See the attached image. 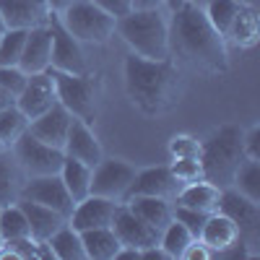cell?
Segmentation results:
<instances>
[{
    "instance_id": "cell-1",
    "label": "cell",
    "mask_w": 260,
    "mask_h": 260,
    "mask_svg": "<svg viewBox=\"0 0 260 260\" xmlns=\"http://www.w3.org/2000/svg\"><path fill=\"white\" fill-rule=\"evenodd\" d=\"M169 57H180L208 73H224L229 68L226 39L211 26V21L198 6L190 3L172 11Z\"/></svg>"
},
{
    "instance_id": "cell-2",
    "label": "cell",
    "mask_w": 260,
    "mask_h": 260,
    "mask_svg": "<svg viewBox=\"0 0 260 260\" xmlns=\"http://www.w3.org/2000/svg\"><path fill=\"white\" fill-rule=\"evenodd\" d=\"M172 57L148 60L141 55L125 57V91L143 115H164L180 102L182 81Z\"/></svg>"
},
{
    "instance_id": "cell-3",
    "label": "cell",
    "mask_w": 260,
    "mask_h": 260,
    "mask_svg": "<svg viewBox=\"0 0 260 260\" xmlns=\"http://www.w3.org/2000/svg\"><path fill=\"white\" fill-rule=\"evenodd\" d=\"M242 133L240 125H221L213 130L211 138L203 141L201 146V164H203V180L213 182L216 187H232L237 169L242 167L245 146H242Z\"/></svg>"
},
{
    "instance_id": "cell-4",
    "label": "cell",
    "mask_w": 260,
    "mask_h": 260,
    "mask_svg": "<svg viewBox=\"0 0 260 260\" xmlns=\"http://www.w3.org/2000/svg\"><path fill=\"white\" fill-rule=\"evenodd\" d=\"M115 31L125 39L133 55L148 60L169 57V21L161 16V8L130 11L115 21Z\"/></svg>"
},
{
    "instance_id": "cell-5",
    "label": "cell",
    "mask_w": 260,
    "mask_h": 260,
    "mask_svg": "<svg viewBox=\"0 0 260 260\" xmlns=\"http://www.w3.org/2000/svg\"><path fill=\"white\" fill-rule=\"evenodd\" d=\"M50 73H52V81H55L57 102L76 120H83V122L91 125L99 115V94H102L99 76H94L91 71L73 76V73H60V71H52V68H50Z\"/></svg>"
},
{
    "instance_id": "cell-6",
    "label": "cell",
    "mask_w": 260,
    "mask_h": 260,
    "mask_svg": "<svg viewBox=\"0 0 260 260\" xmlns=\"http://www.w3.org/2000/svg\"><path fill=\"white\" fill-rule=\"evenodd\" d=\"M57 18L71 37H76L78 42H89V45H104L115 34V18L94 6L91 0H76L73 6L57 13Z\"/></svg>"
},
{
    "instance_id": "cell-7",
    "label": "cell",
    "mask_w": 260,
    "mask_h": 260,
    "mask_svg": "<svg viewBox=\"0 0 260 260\" xmlns=\"http://www.w3.org/2000/svg\"><path fill=\"white\" fill-rule=\"evenodd\" d=\"M13 156L18 159L21 169L26 172V177H42V175H60V167L65 161L62 148H55L50 143H42L34 138L29 130L21 136L13 146Z\"/></svg>"
},
{
    "instance_id": "cell-8",
    "label": "cell",
    "mask_w": 260,
    "mask_h": 260,
    "mask_svg": "<svg viewBox=\"0 0 260 260\" xmlns=\"http://www.w3.org/2000/svg\"><path fill=\"white\" fill-rule=\"evenodd\" d=\"M136 167L125 159H102L91 169V195L125 203L136 180Z\"/></svg>"
},
{
    "instance_id": "cell-9",
    "label": "cell",
    "mask_w": 260,
    "mask_h": 260,
    "mask_svg": "<svg viewBox=\"0 0 260 260\" xmlns=\"http://www.w3.org/2000/svg\"><path fill=\"white\" fill-rule=\"evenodd\" d=\"M47 24H50V31H52L50 68H52V71H60V73H73V76L89 73V65H86V57H83V50H81V42H78L76 37L68 34V29L60 24L57 13H50Z\"/></svg>"
},
{
    "instance_id": "cell-10",
    "label": "cell",
    "mask_w": 260,
    "mask_h": 260,
    "mask_svg": "<svg viewBox=\"0 0 260 260\" xmlns=\"http://www.w3.org/2000/svg\"><path fill=\"white\" fill-rule=\"evenodd\" d=\"M21 198L26 201H34L39 206H47L57 213H62L65 219L73 213V206L76 201L71 198V192L65 190L60 175H42V177H29L26 185H24V192H21Z\"/></svg>"
},
{
    "instance_id": "cell-11",
    "label": "cell",
    "mask_w": 260,
    "mask_h": 260,
    "mask_svg": "<svg viewBox=\"0 0 260 260\" xmlns=\"http://www.w3.org/2000/svg\"><path fill=\"white\" fill-rule=\"evenodd\" d=\"M112 232L117 234L122 247H136V250H146L151 245H159V234H161L154 226H148L143 219H138L125 203L117 206V213L112 219Z\"/></svg>"
},
{
    "instance_id": "cell-12",
    "label": "cell",
    "mask_w": 260,
    "mask_h": 260,
    "mask_svg": "<svg viewBox=\"0 0 260 260\" xmlns=\"http://www.w3.org/2000/svg\"><path fill=\"white\" fill-rule=\"evenodd\" d=\"M57 102V94H55V81H52V73L45 71V73H31L26 78V86L24 91L16 96V107L24 112L29 120L39 117L42 112H47L50 107Z\"/></svg>"
},
{
    "instance_id": "cell-13",
    "label": "cell",
    "mask_w": 260,
    "mask_h": 260,
    "mask_svg": "<svg viewBox=\"0 0 260 260\" xmlns=\"http://www.w3.org/2000/svg\"><path fill=\"white\" fill-rule=\"evenodd\" d=\"M117 201L102 198V195H86L83 201L73 206V213L68 216V224L76 232L86 229H99V226H112V219L117 213Z\"/></svg>"
},
{
    "instance_id": "cell-14",
    "label": "cell",
    "mask_w": 260,
    "mask_h": 260,
    "mask_svg": "<svg viewBox=\"0 0 260 260\" xmlns=\"http://www.w3.org/2000/svg\"><path fill=\"white\" fill-rule=\"evenodd\" d=\"M62 154L68 156V159H76V161L89 164L91 169L104 159L102 143H99V138L94 136L91 125L83 122V120H76V117H73V122H71V127H68V136H65Z\"/></svg>"
},
{
    "instance_id": "cell-15",
    "label": "cell",
    "mask_w": 260,
    "mask_h": 260,
    "mask_svg": "<svg viewBox=\"0 0 260 260\" xmlns=\"http://www.w3.org/2000/svg\"><path fill=\"white\" fill-rule=\"evenodd\" d=\"M219 211L226 213L229 219L240 226V234H242V237H255V234H257V226H260V203L245 198L240 190L224 187V190H221Z\"/></svg>"
},
{
    "instance_id": "cell-16",
    "label": "cell",
    "mask_w": 260,
    "mask_h": 260,
    "mask_svg": "<svg viewBox=\"0 0 260 260\" xmlns=\"http://www.w3.org/2000/svg\"><path fill=\"white\" fill-rule=\"evenodd\" d=\"M50 52H52V31H50V24L31 26L26 31V42H24V52H21L18 68L24 71L26 76L45 73V71H50Z\"/></svg>"
},
{
    "instance_id": "cell-17",
    "label": "cell",
    "mask_w": 260,
    "mask_h": 260,
    "mask_svg": "<svg viewBox=\"0 0 260 260\" xmlns=\"http://www.w3.org/2000/svg\"><path fill=\"white\" fill-rule=\"evenodd\" d=\"M180 190L182 185L175 180L169 167H148V169L136 172V180H133L127 198H133V195H151V198H164V201L175 203Z\"/></svg>"
},
{
    "instance_id": "cell-18",
    "label": "cell",
    "mask_w": 260,
    "mask_h": 260,
    "mask_svg": "<svg viewBox=\"0 0 260 260\" xmlns=\"http://www.w3.org/2000/svg\"><path fill=\"white\" fill-rule=\"evenodd\" d=\"M71 122H73V115L65 110L60 102H55L47 112H42L39 117L29 120V127L26 130H29L34 138H39L42 143H50L55 148H62Z\"/></svg>"
},
{
    "instance_id": "cell-19",
    "label": "cell",
    "mask_w": 260,
    "mask_h": 260,
    "mask_svg": "<svg viewBox=\"0 0 260 260\" xmlns=\"http://www.w3.org/2000/svg\"><path fill=\"white\" fill-rule=\"evenodd\" d=\"M0 16L8 29L42 26L50 18L47 0H0Z\"/></svg>"
},
{
    "instance_id": "cell-20",
    "label": "cell",
    "mask_w": 260,
    "mask_h": 260,
    "mask_svg": "<svg viewBox=\"0 0 260 260\" xmlns=\"http://www.w3.org/2000/svg\"><path fill=\"white\" fill-rule=\"evenodd\" d=\"M201 242L213 252V257L219 255V252H224L226 247H232L234 242H240L242 240V234H240V226H237L226 213H221V211H216V213H211V216H206V224H203V229H201Z\"/></svg>"
},
{
    "instance_id": "cell-21",
    "label": "cell",
    "mask_w": 260,
    "mask_h": 260,
    "mask_svg": "<svg viewBox=\"0 0 260 260\" xmlns=\"http://www.w3.org/2000/svg\"><path fill=\"white\" fill-rule=\"evenodd\" d=\"M177 206H185V208H192L198 213H216L219 211V203H221V187H216L213 182L208 180H198V182H190V185H182V190L177 192L175 198Z\"/></svg>"
},
{
    "instance_id": "cell-22",
    "label": "cell",
    "mask_w": 260,
    "mask_h": 260,
    "mask_svg": "<svg viewBox=\"0 0 260 260\" xmlns=\"http://www.w3.org/2000/svg\"><path fill=\"white\" fill-rule=\"evenodd\" d=\"M18 206L24 208L26 221H29V232H31V237H34L37 242H47L60 226L68 224V219H65L62 213H57V211H52V208H47V206H39V203H34V201L21 198Z\"/></svg>"
},
{
    "instance_id": "cell-23",
    "label": "cell",
    "mask_w": 260,
    "mask_h": 260,
    "mask_svg": "<svg viewBox=\"0 0 260 260\" xmlns=\"http://www.w3.org/2000/svg\"><path fill=\"white\" fill-rule=\"evenodd\" d=\"M26 172L21 169L18 159L11 148L0 151V206H11L21 201V192L26 185Z\"/></svg>"
},
{
    "instance_id": "cell-24",
    "label": "cell",
    "mask_w": 260,
    "mask_h": 260,
    "mask_svg": "<svg viewBox=\"0 0 260 260\" xmlns=\"http://www.w3.org/2000/svg\"><path fill=\"white\" fill-rule=\"evenodd\" d=\"M125 206L133 211L138 219H143L148 226H154L156 232H164L167 224L175 219V203L164 198H151V195H133L127 198Z\"/></svg>"
},
{
    "instance_id": "cell-25",
    "label": "cell",
    "mask_w": 260,
    "mask_h": 260,
    "mask_svg": "<svg viewBox=\"0 0 260 260\" xmlns=\"http://www.w3.org/2000/svg\"><path fill=\"white\" fill-rule=\"evenodd\" d=\"M226 39L234 42L240 50H250V47L257 45V39H260V13H257L255 6L240 0V8H237V13H234V21L229 26Z\"/></svg>"
},
{
    "instance_id": "cell-26",
    "label": "cell",
    "mask_w": 260,
    "mask_h": 260,
    "mask_svg": "<svg viewBox=\"0 0 260 260\" xmlns=\"http://www.w3.org/2000/svg\"><path fill=\"white\" fill-rule=\"evenodd\" d=\"M81 242L86 260H115L120 252V240L112 232V226H99V229H86L81 232Z\"/></svg>"
},
{
    "instance_id": "cell-27",
    "label": "cell",
    "mask_w": 260,
    "mask_h": 260,
    "mask_svg": "<svg viewBox=\"0 0 260 260\" xmlns=\"http://www.w3.org/2000/svg\"><path fill=\"white\" fill-rule=\"evenodd\" d=\"M60 180L76 203L83 201L86 195H91V167L89 164L65 156V161L60 167Z\"/></svg>"
},
{
    "instance_id": "cell-28",
    "label": "cell",
    "mask_w": 260,
    "mask_h": 260,
    "mask_svg": "<svg viewBox=\"0 0 260 260\" xmlns=\"http://www.w3.org/2000/svg\"><path fill=\"white\" fill-rule=\"evenodd\" d=\"M47 247H50L52 257H57V260H86L83 242H81V232H76L71 224L60 226L47 240Z\"/></svg>"
},
{
    "instance_id": "cell-29",
    "label": "cell",
    "mask_w": 260,
    "mask_h": 260,
    "mask_svg": "<svg viewBox=\"0 0 260 260\" xmlns=\"http://www.w3.org/2000/svg\"><path fill=\"white\" fill-rule=\"evenodd\" d=\"M0 234H3V242L21 240V237H31L26 213H24V208H21L18 203L0 206Z\"/></svg>"
},
{
    "instance_id": "cell-30",
    "label": "cell",
    "mask_w": 260,
    "mask_h": 260,
    "mask_svg": "<svg viewBox=\"0 0 260 260\" xmlns=\"http://www.w3.org/2000/svg\"><path fill=\"white\" fill-rule=\"evenodd\" d=\"M192 240H195L192 232L185 224H180L177 219H172L167 224V229L159 234V247L167 252V257H182Z\"/></svg>"
},
{
    "instance_id": "cell-31",
    "label": "cell",
    "mask_w": 260,
    "mask_h": 260,
    "mask_svg": "<svg viewBox=\"0 0 260 260\" xmlns=\"http://www.w3.org/2000/svg\"><path fill=\"white\" fill-rule=\"evenodd\" d=\"M26 127H29V117L21 112L16 104L0 110V141H3L6 148H11L21 136H24Z\"/></svg>"
},
{
    "instance_id": "cell-32",
    "label": "cell",
    "mask_w": 260,
    "mask_h": 260,
    "mask_svg": "<svg viewBox=\"0 0 260 260\" xmlns=\"http://www.w3.org/2000/svg\"><path fill=\"white\" fill-rule=\"evenodd\" d=\"M232 187H234V190H240L245 198L260 203V161H255V159H245L242 167L237 169Z\"/></svg>"
},
{
    "instance_id": "cell-33",
    "label": "cell",
    "mask_w": 260,
    "mask_h": 260,
    "mask_svg": "<svg viewBox=\"0 0 260 260\" xmlns=\"http://www.w3.org/2000/svg\"><path fill=\"white\" fill-rule=\"evenodd\" d=\"M237 8H240V0H211L208 8H206L203 13H206V18L211 21V26H213L216 31H219V34L226 39Z\"/></svg>"
},
{
    "instance_id": "cell-34",
    "label": "cell",
    "mask_w": 260,
    "mask_h": 260,
    "mask_svg": "<svg viewBox=\"0 0 260 260\" xmlns=\"http://www.w3.org/2000/svg\"><path fill=\"white\" fill-rule=\"evenodd\" d=\"M26 31L29 29H6L3 34H0V65H3V68L18 65L21 52H24Z\"/></svg>"
},
{
    "instance_id": "cell-35",
    "label": "cell",
    "mask_w": 260,
    "mask_h": 260,
    "mask_svg": "<svg viewBox=\"0 0 260 260\" xmlns=\"http://www.w3.org/2000/svg\"><path fill=\"white\" fill-rule=\"evenodd\" d=\"M169 172L175 175V180H177L180 185H190V182L203 180V164H201V159H192V156L172 159Z\"/></svg>"
},
{
    "instance_id": "cell-36",
    "label": "cell",
    "mask_w": 260,
    "mask_h": 260,
    "mask_svg": "<svg viewBox=\"0 0 260 260\" xmlns=\"http://www.w3.org/2000/svg\"><path fill=\"white\" fill-rule=\"evenodd\" d=\"M201 141L195 136H187V133H177L169 138V156L172 159H185V156H192V159H201Z\"/></svg>"
},
{
    "instance_id": "cell-37",
    "label": "cell",
    "mask_w": 260,
    "mask_h": 260,
    "mask_svg": "<svg viewBox=\"0 0 260 260\" xmlns=\"http://www.w3.org/2000/svg\"><path fill=\"white\" fill-rule=\"evenodd\" d=\"M26 73L18 68V65H11V68H3V65H0V86H3V89L16 99L21 91H24V86H26Z\"/></svg>"
},
{
    "instance_id": "cell-38",
    "label": "cell",
    "mask_w": 260,
    "mask_h": 260,
    "mask_svg": "<svg viewBox=\"0 0 260 260\" xmlns=\"http://www.w3.org/2000/svg\"><path fill=\"white\" fill-rule=\"evenodd\" d=\"M175 219L180 224H185L192 232V237H198L201 229H203V224H206V213H198V211H192V208H185V206H177L175 203Z\"/></svg>"
},
{
    "instance_id": "cell-39",
    "label": "cell",
    "mask_w": 260,
    "mask_h": 260,
    "mask_svg": "<svg viewBox=\"0 0 260 260\" xmlns=\"http://www.w3.org/2000/svg\"><path fill=\"white\" fill-rule=\"evenodd\" d=\"M242 146H245V156L247 159L260 161V125L257 122L242 133Z\"/></svg>"
},
{
    "instance_id": "cell-40",
    "label": "cell",
    "mask_w": 260,
    "mask_h": 260,
    "mask_svg": "<svg viewBox=\"0 0 260 260\" xmlns=\"http://www.w3.org/2000/svg\"><path fill=\"white\" fill-rule=\"evenodd\" d=\"M91 3L99 6L104 13H110L115 21L122 18V16H127L130 11H133V3H130V0H91Z\"/></svg>"
},
{
    "instance_id": "cell-41",
    "label": "cell",
    "mask_w": 260,
    "mask_h": 260,
    "mask_svg": "<svg viewBox=\"0 0 260 260\" xmlns=\"http://www.w3.org/2000/svg\"><path fill=\"white\" fill-rule=\"evenodd\" d=\"M182 257H185V260H208V257H213V252L201 242V237H195V240L187 245V250H185Z\"/></svg>"
},
{
    "instance_id": "cell-42",
    "label": "cell",
    "mask_w": 260,
    "mask_h": 260,
    "mask_svg": "<svg viewBox=\"0 0 260 260\" xmlns=\"http://www.w3.org/2000/svg\"><path fill=\"white\" fill-rule=\"evenodd\" d=\"M133 11H151V8H164V0H130Z\"/></svg>"
},
{
    "instance_id": "cell-43",
    "label": "cell",
    "mask_w": 260,
    "mask_h": 260,
    "mask_svg": "<svg viewBox=\"0 0 260 260\" xmlns=\"http://www.w3.org/2000/svg\"><path fill=\"white\" fill-rule=\"evenodd\" d=\"M76 0H47V8H50V13H62L68 6H73Z\"/></svg>"
},
{
    "instance_id": "cell-44",
    "label": "cell",
    "mask_w": 260,
    "mask_h": 260,
    "mask_svg": "<svg viewBox=\"0 0 260 260\" xmlns=\"http://www.w3.org/2000/svg\"><path fill=\"white\" fill-rule=\"evenodd\" d=\"M11 104H16V99L3 89V86H0V110H6V107H11Z\"/></svg>"
},
{
    "instance_id": "cell-45",
    "label": "cell",
    "mask_w": 260,
    "mask_h": 260,
    "mask_svg": "<svg viewBox=\"0 0 260 260\" xmlns=\"http://www.w3.org/2000/svg\"><path fill=\"white\" fill-rule=\"evenodd\" d=\"M187 3V0H164V6L169 8V11H177V8H182Z\"/></svg>"
},
{
    "instance_id": "cell-46",
    "label": "cell",
    "mask_w": 260,
    "mask_h": 260,
    "mask_svg": "<svg viewBox=\"0 0 260 260\" xmlns=\"http://www.w3.org/2000/svg\"><path fill=\"white\" fill-rule=\"evenodd\" d=\"M6 29H8V26H6V21H3V16H0V34H3Z\"/></svg>"
},
{
    "instance_id": "cell-47",
    "label": "cell",
    "mask_w": 260,
    "mask_h": 260,
    "mask_svg": "<svg viewBox=\"0 0 260 260\" xmlns=\"http://www.w3.org/2000/svg\"><path fill=\"white\" fill-rule=\"evenodd\" d=\"M0 247H3V234H0Z\"/></svg>"
},
{
    "instance_id": "cell-48",
    "label": "cell",
    "mask_w": 260,
    "mask_h": 260,
    "mask_svg": "<svg viewBox=\"0 0 260 260\" xmlns=\"http://www.w3.org/2000/svg\"><path fill=\"white\" fill-rule=\"evenodd\" d=\"M3 148H6V146H3V141H0V151H3Z\"/></svg>"
}]
</instances>
